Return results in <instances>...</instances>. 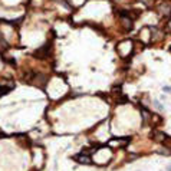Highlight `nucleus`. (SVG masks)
Segmentation results:
<instances>
[{
	"label": "nucleus",
	"mask_w": 171,
	"mask_h": 171,
	"mask_svg": "<svg viewBox=\"0 0 171 171\" xmlns=\"http://www.w3.org/2000/svg\"><path fill=\"white\" fill-rule=\"evenodd\" d=\"M48 49H49V46L46 45V46H43L42 49H39V51L36 52V56H40V58H45L46 55H48Z\"/></svg>",
	"instance_id": "3"
},
{
	"label": "nucleus",
	"mask_w": 171,
	"mask_h": 171,
	"mask_svg": "<svg viewBox=\"0 0 171 171\" xmlns=\"http://www.w3.org/2000/svg\"><path fill=\"white\" fill-rule=\"evenodd\" d=\"M75 161H78L79 164H91V155H86V154H78L75 155Z\"/></svg>",
	"instance_id": "1"
},
{
	"label": "nucleus",
	"mask_w": 171,
	"mask_h": 171,
	"mask_svg": "<svg viewBox=\"0 0 171 171\" xmlns=\"http://www.w3.org/2000/svg\"><path fill=\"white\" fill-rule=\"evenodd\" d=\"M150 117H151V122H153V124H154V127H155V124H160V122H161V117H158V115H150Z\"/></svg>",
	"instance_id": "5"
},
{
	"label": "nucleus",
	"mask_w": 171,
	"mask_h": 171,
	"mask_svg": "<svg viewBox=\"0 0 171 171\" xmlns=\"http://www.w3.org/2000/svg\"><path fill=\"white\" fill-rule=\"evenodd\" d=\"M151 137H153V139L157 141V142H163V141L165 139V137H167V134H165V132H161V131H153Z\"/></svg>",
	"instance_id": "2"
},
{
	"label": "nucleus",
	"mask_w": 171,
	"mask_h": 171,
	"mask_svg": "<svg viewBox=\"0 0 171 171\" xmlns=\"http://www.w3.org/2000/svg\"><path fill=\"white\" fill-rule=\"evenodd\" d=\"M167 170H168V171H171V167H167Z\"/></svg>",
	"instance_id": "9"
},
{
	"label": "nucleus",
	"mask_w": 171,
	"mask_h": 171,
	"mask_svg": "<svg viewBox=\"0 0 171 171\" xmlns=\"http://www.w3.org/2000/svg\"><path fill=\"white\" fill-rule=\"evenodd\" d=\"M3 137H4V134H3V132L0 131V138H3Z\"/></svg>",
	"instance_id": "8"
},
{
	"label": "nucleus",
	"mask_w": 171,
	"mask_h": 171,
	"mask_svg": "<svg viewBox=\"0 0 171 171\" xmlns=\"http://www.w3.org/2000/svg\"><path fill=\"white\" fill-rule=\"evenodd\" d=\"M12 86L13 85H10V86H0V96H3V95H6L10 89H12Z\"/></svg>",
	"instance_id": "4"
},
{
	"label": "nucleus",
	"mask_w": 171,
	"mask_h": 171,
	"mask_svg": "<svg viewBox=\"0 0 171 171\" xmlns=\"http://www.w3.org/2000/svg\"><path fill=\"white\" fill-rule=\"evenodd\" d=\"M161 144H163V145H165L167 148H170V150H171V138L168 137V135L165 137V139H164V141H163Z\"/></svg>",
	"instance_id": "6"
},
{
	"label": "nucleus",
	"mask_w": 171,
	"mask_h": 171,
	"mask_svg": "<svg viewBox=\"0 0 171 171\" xmlns=\"http://www.w3.org/2000/svg\"><path fill=\"white\" fill-rule=\"evenodd\" d=\"M163 91H164V92H171V86H164Z\"/></svg>",
	"instance_id": "7"
}]
</instances>
